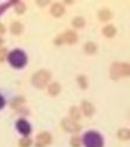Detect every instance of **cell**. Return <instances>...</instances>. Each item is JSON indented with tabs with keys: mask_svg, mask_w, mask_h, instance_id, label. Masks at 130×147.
I'll use <instances>...</instances> for the list:
<instances>
[{
	"mask_svg": "<svg viewBox=\"0 0 130 147\" xmlns=\"http://www.w3.org/2000/svg\"><path fill=\"white\" fill-rule=\"evenodd\" d=\"M130 65L129 63H118L115 62L110 68V76L113 80H119L121 77H129Z\"/></svg>",
	"mask_w": 130,
	"mask_h": 147,
	"instance_id": "1",
	"label": "cell"
},
{
	"mask_svg": "<svg viewBox=\"0 0 130 147\" xmlns=\"http://www.w3.org/2000/svg\"><path fill=\"white\" fill-rule=\"evenodd\" d=\"M8 62H10V64L13 68L20 69V68L26 65L27 56H26V53L24 51H21L20 49H15L8 55Z\"/></svg>",
	"mask_w": 130,
	"mask_h": 147,
	"instance_id": "2",
	"label": "cell"
},
{
	"mask_svg": "<svg viewBox=\"0 0 130 147\" xmlns=\"http://www.w3.org/2000/svg\"><path fill=\"white\" fill-rule=\"evenodd\" d=\"M84 145L85 147H103V138L102 135L95 131H90L84 134Z\"/></svg>",
	"mask_w": 130,
	"mask_h": 147,
	"instance_id": "3",
	"label": "cell"
},
{
	"mask_svg": "<svg viewBox=\"0 0 130 147\" xmlns=\"http://www.w3.org/2000/svg\"><path fill=\"white\" fill-rule=\"evenodd\" d=\"M51 80V74L48 70H38L34 75L32 76V83L36 88L42 89L50 82Z\"/></svg>",
	"mask_w": 130,
	"mask_h": 147,
	"instance_id": "4",
	"label": "cell"
},
{
	"mask_svg": "<svg viewBox=\"0 0 130 147\" xmlns=\"http://www.w3.org/2000/svg\"><path fill=\"white\" fill-rule=\"evenodd\" d=\"M60 126L65 132L72 133V134H76V133L80 132V129H82V126L78 122L71 120V119H69V117L63 119L62 122H60Z\"/></svg>",
	"mask_w": 130,
	"mask_h": 147,
	"instance_id": "5",
	"label": "cell"
},
{
	"mask_svg": "<svg viewBox=\"0 0 130 147\" xmlns=\"http://www.w3.org/2000/svg\"><path fill=\"white\" fill-rule=\"evenodd\" d=\"M51 141H52V136L49 132H40L37 135L36 147H46L51 144Z\"/></svg>",
	"mask_w": 130,
	"mask_h": 147,
	"instance_id": "6",
	"label": "cell"
},
{
	"mask_svg": "<svg viewBox=\"0 0 130 147\" xmlns=\"http://www.w3.org/2000/svg\"><path fill=\"white\" fill-rule=\"evenodd\" d=\"M15 126H17V129L19 131V133L21 135L27 136V135L31 134V131H32L31 125L29 123V121H27V120H25V119H19V120L17 121Z\"/></svg>",
	"mask_w": 130,
	"mask_h": 147,
	"instance_id": "7",
	"label": "cell"
},
{
	"mask_svg": "<svg viewBox=\"0 0 130 147\" xmlns=\"http://www.w3.org/2000/svg\"><path fill=\"white\" fill-rule=\"evenodd\" d=\"M63 38L64 42L68 43V44H75L78 40V36L75 31H71V30H66L63 34Z\"/></svg>",
	"mask_w": 130,
	"mask_h": 147,
	"instance_id": "8",
	"label": "cell"
},
{
	"mask_svg": "<svg viewBox=\"0 0 130 147\" xmlns=\"http://www.w3.org/2000/svg\"><path fill=\"white\" fill-rule=\"evenodd\" d=\"M82 110L85 116H92L95 114V106L89 101H83L82 102Z\"/></svg>",
	"mask_w": 130,
	"mask_h": 147,
	"instance_id": "9",
	"label": "cell"
},
{
	"mask_svg": "<svg viewBox=\"0 0 130 147\" xmlns=\"http://www.w3.org/2000/svg\"><path fill=\"white\" fill-rule=\"evenodd\" d=\"M50 12H51V14H52L53 17L59 18V17H62V16L65 13V8H64V6H63L62 4L56 3V4H53V5L51 6Z\"/></svg>",
	"mask_w": 130,
	"mask_h": 147,
	"instance_id": "10",
	"label": "cell"
},
{
	"mask_svg": "<svg viewBox=\"0 0 130 147\" xmlns=\"http://www.w3.org/2000/svg\"><path fill=\"white\" fill-rule=\"evenodd\" d=\"M102 31H103V34L107 37V38H114V37L116 36V33H117L116 27L114 25H111V24L105 25Z\"/></svg>",
	"mask_w": 130,
	"mask_h": 147,
	"instance_id": "11",
	"label": "cell"
},
{
	"mask_svg": "<svg viewBox=\"0 0 130 147\" xmlns=\"http://www.w3.org/2000/svg\"><path fill=\"white\" fill-rule=\"evenodd\" d=\"M98 19L101 22H108L111 19V17H113V13L109 8H102V10L98 11Z\"/></svg>",
	"mask_w": 130,
	"mask_h": 147,
	"instance_id": "12",
	"label": "cell"
},
{
	"mask_svg": "<svg viewBox=\"0 0 130 147\" xmlns=\"http://www.w3.org/2000/svg\"><path fill=\"white\" fill-rule=\"evenodd\" d=\"M69 119H71V120H73V121H78V120H80V117H82V115H80V110H79V108L78 107H76V106H72L70 109H69Z\"/></svg>",
	"mask_w": 130,
	"mask_h": 147,
	"instance_id": "13",
	"label": "cell"
},
{
	"mask_svg": "<svg viewBox=\"0 0 130 147\" xmlns=\"http://www.w3.org/2000/svg\"><path fill=\"white\" fill-rule=\"evenodd\" d=\"M11 32H12V34H14V36H18V34H20L21 32H23V30H24V26H23V24L20 23V22H18V20H14L12 24H11Z\"/></svg>",
	"mask_w": 130,
	"mask_h": 147,
	"instance_id": "14",
	"label": "cell"
},
{
	"mask_svg": "<svg viewBox=\"0 0 130 147\" xmlns=\"http://www.w3.org/2000/svg\"><path fill=\"white\" fill-rule=\"evenodd\" d=\"M62 90V86L59 83H57V82H53V83H51L48 88V93L51 95V96H57Z\"/></svg>",
	"mask_w": 130,
	"mask_h": 147,
	"instance_id": "15",
	"label": "cell"
},
{
	"mask_svg": "<svg viewBox=\"0 0 130 147\" xmlns=\"http://www.w3.org/2000/svg\"><path fill=\"white\" fill-rule=\"evenodd\" d=\"M84 51L88 55H94L97 52V44L94 42H88L84 44Z\"/></svg>",
	"mask_w": 130,
	"mask_h": 147,
	"instance_id": "16",
	"label": "cell"
},
{
	"mask_svg": "<svg viewBox=\"0 0 130 147\" xmlns=\"http://www.w3.org/2000/svg\"><path fill=\"white\" fill-rule=\"evenodd\" d=\"M25 105V98L21 97V96H18V97H14L12 101H11V107L13 109H18V108H20Z\"/></svg>",
	"mask_w": 130,
	"mask_h": 147,
	"instance_id": "17",
	"label": "cell"
},
{
	"mask_svg": "<svg viewBox=\"0 0 130 147\" xmlns=\"http://www.w3.org/2000/svg\"><path fill=\"white\" fill-rule=\"evenodd\" d=\"M72 25H73V27H76V29H82V27H84V25H85L84 18L80 17V16L75 17L72 19Z\"/></svg>",
	"mask_w": 130,
	"mask_h": 147,
	"instance_id": "18",
	"label": "cell"
},
{
	"mask_svg": "<svg viewBox=\"0 0 130 147\" xmlns=\"http://www.w3.org/2000/svg\"><path fill=\"white\" fill-rule=\"evenodd\" d=\"M117 138L121 140H129L130 138V131L128 128H122V129H119L117 132Z\"/></svg>",
	"mask_w": 130,
	"mask_h": 147,
	"instance_id": "19",
	"label": "cell"
},
{
	"mask_svg": "<svg viewBox=\"0 0 130 147\" xmlns=\"http://www.w3.org/2000/svg\"><path fill=\"white\" fill-rule=\"evenodd\" d=\"M77 83L82 89H86L88 88V78L85 75H78L77 76Z\"/></svg>",
	"mask_w": 130,
	"mask_h": 147,
	"instance_id": "20",
	"label": "cell"
},
{
	"mask_svg": "<svg viewBox=\"0 0 130 147\" xmlns=\"http://www.w3.org/2000/svg\"><path fill=\"white\" fill-rule=\"evenodd\" d=\"M26 11V5L21 1H17L15 3V12L18 14H23Z\"/></svg>",
	"mask_w": 130,
	"mask_h": 147,
	"instance_id": "21",
	"label": "cell"
},
{
	"mask_svg": "<svg viewBox=\"0 0 130 147\" xmlns=\"http://www.w3.org/2000/svg\"><path fill=\"white\" fill-rule=\"evenodd\" d=\"M31 145H32V140L27 136H24L19 141V147H31Z\"/></svg>",
	"mask_w": 130,
	"mask_h": 147,
	"instance_id": "22",
	"label": "cell"
},
{
	"mask_svg": "<svg viewBox=\"0 0 130 147\" xmlns=\"http://www.w3.org/2000/svg\"><path fill=\"white\" fill-rule=\"evenodd\" d=\"M70 145L71 147H80V138L78 136H72L71 140H70Z\"/></svg>",
	"mask_w": 130,
	"mask_h": 147,
	"instance_id": "23",
	"label": "cell"
},
{
	"mask_svg": "<svg viewBox=\"0 0 130 147\" xmlns=\"http://www.w3.org/2000/svg\"><path fill=\"white\" fill-rule=\"evenodd\" d=\"M14 3H17V1H8V3H6V4H3V5H0V16H1L8 7H10L11 5H13Z\"/></svg>",
	"mask_w": 130,
	"mask_h": 147,
	"instance_id": "24",
	"label": "cell"
},
{
	"mask_svg": "<svg viewBox=\"0 0 130 147\" xmlns=\"http://www.w3.org/2000/svg\"><path fill=\"white\" fill-rule=\"evenodd\" d=\"M6 55H7V50L5 48H0V63L6 59Z\"/></svg>",
	"mask_w": 130,
	"mask_h": 147,
	"instance_id": "25",
	"label": "cell"
},
{
	"mask_svg": "<svg viewBox=\"0 0 130 147\" xmlns=\"http://www.w3.org/2000/svg\"><path fill=\"white\" fill-rule=\"evenodd\" d=\"M53 43H54L56 45H62V44H64L65 42H64V38H63V34H59V36L56 37L54 40H53Z\"/></svg>",
	"mask_w": 130,
	"mask_h": 147,
	"instance_id": "26",
	"label": "cell"
},
{
	"mask_svg": "<svg viewBox=\"0 0 130 147\" xmlns=\"http://www.w3.org/2000/svg\"><path fill=\"white\" fill-rule=\"evenodd\" d=\"M4 106H5V98L0 95V109H3Z\"/></svg>",
	"mask_w": 130,
	"mask_h": 147,
	"instance_id": "27",
	"label": "cell"
},
{
	"mask_svg": "<svg viewBox=\"0 0 130 147\" xmlns=\"http://www.w3.org/2000/svg\"><path fill=\"white\" fill-rule=\"evenodd\" d=\"M5 32H6V27H5V25L0 23V34H3V33H5Z\"/></svg>",
	"mask_w": 130,
	"mask_h": 147,
	"instance_id": "28",
	"label": "cell"
},
{
	"mask_svg": "<svg viewBox=\"0 0 130 147\" xmlns=\"http://www.w3.org/2000/svg\"><path fill=\"white\" fill-rule=\"evenodd\" d=\"M37 4H38L39 6H46V5H48V3L49 1H36Z\"/></svg>",
	"mask_w": 130,
	"mask_h": 147,
	"instance_id": "29",
	"label": "cell"
},
{
	"mask_svg": "<svg viewBox=\"0 0 130 147\" xmlns=\"http://www.w3.org/2000/svg\"><path fill=\"white\" fill-rule=\"evenodd\" d=\"M3 43H4V39L1 38V37H0V45H3Z\"/></svg>",
	"mask_w": 130,
	"mask_h": 147,
	"instance_id": "30",
	"label": "cell"
}]
</instances>
